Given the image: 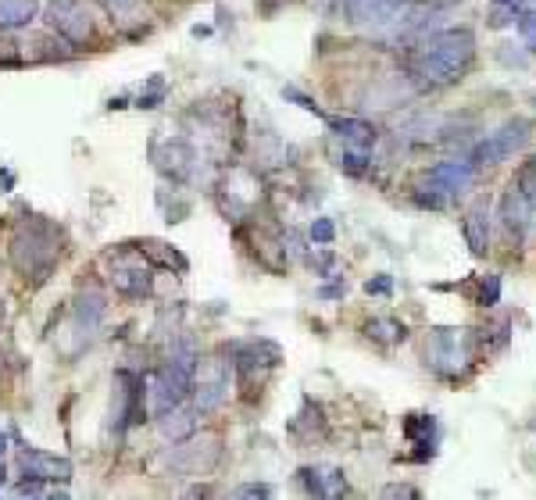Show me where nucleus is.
Listing matches in <instances>:
<instances>
[{
  "instance_id": "1",
  "label": "nucleus",
  "mask_w": 536,
  "mask_h": 500,
  "mask_svg": "<svg viewBox=\"0 0 536 500\" xmlns=\"http://www.w3.org/2000/svg\"><path fill=\"white\" fill-rule=\"evenodd\" d=\"M475 58V36L468 29H444V33H433L426 36L411 58H408V71L418 86H451L458 82L461 75L468 71Z\"/></svg>"
},
{
  "instance_id": "2",
  "label": "nucleus",
  "mask_w": 536,
  "mask_h": 500,
  "mask_svg": "<svg viewBox=\"0 0 536 500\" xmlns=\"http://www.w3.org/2000/svg\"><path fill=\"white\" fill-rule=\"evenodd\" d=\"M61 247H58V232L47 222H29L14 232L11 240V261L25 279L43 283L51 276V269L58 265Z\"/></svg>"
},
{
  "instance_id": "3",
  "label": "nucleus",
  "mask_w": 536,
  "mask_h": 500,
  "mask_svg": "<svg viewBox=\"0 0 536 500\" xmlns=\"http://www.w3.org/2000/svg\"><path fill=\"white\" fill-rule=\"evenodd\" d=\"M426 364L447 379L465 375L472 364V336L465 329H433L426 340Z\"/></svg>"
},
{
  "instance_id": "4",
  "label": "nucleus",
  "mask_w": 536,
  "mask_h": 500,
  "mask_svg": "<svg viewBox=\"0 0 536 500\" xmlns=\"http://www.w3.org/2000/svg\"><path fill=\"white\" fill-rule=\"evenodd\" d=\"M533 140V122L530 118H512L504 122L497 133H490L483 143L472 146V168H483V165H497V161H508L515 157L519 150H526V143Z\"/></svg>"
},
{
  "instance_id": "5",
  "label": "nucleus",
  "mask_w": 536,
  "mask_h": 500,
  "mask_svg": "<svg viewBox=\"0 0 536 500\" xmlns=\"http://www.w3.org/2000/svg\"><path fill=\"white\" fill-rule=\"evenodd\" d=\"M43 22L69 43H86L93 36V22H89V11L82 0H47Z\"/></svg>"
},
{
  "instance_id": "6",
  "label": "nucleus",
  "mask_w": 536,
  "mask_h": 500,
  "mask_svg": "<svg viewBox=\"0 0 536 500\" xmlns=\"http://www.w3.org/2000/svg\"><path fill=\"white\" fill-rule=\"evenodd\" d=\"M472 183H475V168L468 165V161H440V165H433L426 175H422V186H429V190H437L440 197H461L465 190H472Z\"/></svg>"
},
{
  "instance_id": "7",
  "label": "nucleus",
  "mask_w": 536,
  "mask_h": 500,
  "mask_svg": "<svg viewBox=\"0 0 536 500\" xmlns=\"http://www.w3.org/2000/svg\"><path fill=\"white\" fill-rule=\"evenodd\" d=\"M193 390H197V411H215L230 393V364L219 357L204 361L201 379H193Z\"/></svg>"
},
{
  "instance_id": "8",
  "label": "nucleus",
  "mask_w": 536,
  "mask_h": 500,
  "mask_svg": "<svg viewBox=\"0 0 536 500\" xmlns=\"http://www.w3.org/2000/svg\"><path fill=\"white\" fill-rule=\"evenodd\" d=\"M501 218H504V229H508L515 240H522L526 229L533 225V197H526V193L512 183L508 193L501 197Z\"/></svg>"
},
{
  "instance_id": "9",
  "label": "nucleus",
  "mask_w": 536,
  "mask_h": 500,
  "mask_svg": "<svg viewBox=\"0 0 536 500\" xmlns=\"http://www.w3.org/2000/svg\"><path fill=\"white\" fill-rule=\"evenodd\" d=\"M22 468H25V476L29 479H72V465L65 461V458H47V454H40V450H22Z\"/></svg>"
},
{
  "instance_id": "10",
  "label": "nucleus",
  "mask_w": 536,
  "mask_h": 500,
  "mask_svg": "<svg viewBox=\"0 0 536 500\" xmlns=\"http://www.w3.org/2000/svg\"><path fill=\"white\" fill-rule=\"evenodd\" d=\"M329 126H333V133L343 140V146L369 150V146H376V140H380L376 126H372V122H362V118H333Z\"/></svg>"
},
{
  "instance_id": "11",
  "label": "nucleus",
  "mask_w": 536,
  "mask_h": 500,
  "mask_svg": "<svg viewBox=\"0 0 536 500\" xmlns=\"http://www.w3.org/2000/svg\"><path fill=\"white\" fill-rule=\"evenodd\" d=\"M465 240H468V250L475 258H483L490 250V212L486 204H475L468 218H465Z\"/></svg>"
},
{
  "instance_id": "12",
  "label": "nucleus",
  "mask_w": 536,
  "mask_h": 500,
  "mask_svg": "<svg viewBox=\"0 0 536 500\" xmlns=\"http://www.w3.org/2000/svg\"><path fill=\"white\" fill-rule=\"evenodd\" d=\"M157 429H161V436L172 439V443L190 439L193 429H197V411H190V408L179 404V408H172V411H165V415L157 419Z\"/></svg>"
},
{
  "instance_id": "13",
  "label": "nucleus",
  "mask_w": 536,
  "mask_h": 500,
  "mask_svg": "<svg viewBox=\"0 0 536 500\" xmlns=\"http://www.w3.org/2000/svg\"><path fill=\"white\" fill-rule=\"evenodd\" d=\"M111 283L126 297H147L151 293V272L144 265H118L111 272Z\"/></svg>"
},
{
  "instance_id": "14",
  "label": "nucleus",
  "mask_w": 536,
  "mask_h": 500,
  "mask_svg": "<svg viewBox=\"0 0 536 500\" xmlns=\"http://www.w3.org/2000/svg\"><path fill=\"white\" fill-rule=\"evenodd\" d=\"M404 436L422 447V450L415 454L418 461L429 458V454H433V439H437V419H433V415H408V419H404Z\"/></svg>"
},
{
  "instance_id": "15",
  "label": "nucleus",
  "mask_w": 536,
  "mask_h": 500,
  "mask_svg": "<svg viewBox=\"0 0 536 500\" xmlns=\"http://www.w3.org/2000/svg\"><path fill=\"white\" fill-rule=\"evenodd\" d=\"M36 18V0H0V29H22Z\"/></svg>"
},
{
  "instance_id": "16",
  "label": "nucleus",
  "mask_w": 536,
  "mask_h": 500,
  "mask_svg": "<svg viewBox=\"0 0 536 500\" xmlns=\"http://www.w3.org/2000/svg\"><path fill=\"white\" fill-rule=\"evenodd\" d=\"M365 336L376 344H400V340H408V329L397 318H372L365 325Z\"/></svg>"
},
{
  "instance_id": "17",
  "label": "nucleus",
  "mask_w": 536,
  "mask_h": 500,
  "mask_svg": "<svg viewBox=\"0 0 536 500\" xmlns=\"http://www.w3.org/2000/svg\"><path fill=\"white\" fill-rule=\"evenodd\" d=\"M340 168L351 172V175H365V172H369V150L343 146V154H340Z\"/></svg>"
},
{
  "instance_id": "18",
  "label": "nucleus",
  "mask_w": 536,
  "mask_h": 500,
  "mask_svg": "<svg viewBox=\"0 0 536 500\" xmlns=\"http://www.w3.org/2000/svg\"><path fill=\"white\" fill-rule=\"evenodd\" d=\"M501 300V276H486L483 286H479V297H475V304L479 307H494Z\"/></svg>"
},
{
  "instance_id": "19",
  "label": "nucleus",
  "mask_w": 536,
  "mask_h": 500,
  "mask_svg": "<svg viewBox=\"0 0 536 500\" xmlns=\"http://www.w3.org/2000/svg\"><path fill=\"white\" fill-rule=\"evenodd\" d=\"M311 240H315L318 247H329V243L336 240V225H333L329 218H315V222H311Z\"/></svg>"
},
{
  "instance_id": "20",
  "label": "nucleus",
  "mask_w": 536,
  "mask_h": 500,
  "mask_svg": "<svg viewBox=\"0 0 536 500\" xmlns=\"http://www.w3.org/2000/svg\"><path fill=\"white\" fill-rule=\"evenodd\" d=\"M118 22H129L133 14H136V7H140V0H100Z\"/></svg>"
},
{
  "instance_id": "21",
  "label": "nucleus",
  "mask_w": 536,
  "mask_h": 500,
  "mask_svg": "<svg viewBox=\"0 0 536 500\" xmlns=\"http://www.w3.org/2000/svg\"><path fill=\"white\" fill-rule=\"evenodd\" d=\"M515 25H519V33H522V36H530V40H533L536 36V11L533 7H530V11H522V7H519V11H515Z\"/></svg>"
},
{
  "instance_id": "22",
  "label": "nucleus",
  "mask_w": 536,
  "mask_h": 500,
  "mask_svg": "<svg viewBox=\"0 0 536 500\" xmlns=\"http://www.w3.org/2000/svg\"><path fill=\"white\" fill-rule=\"evenodd\" d=\"M301 483L307 486V494H318V497H325V486H322V476L315 472V468H305L301 472Z\"/></svg>"
},
{
  "instance_id": "23",
  "label": "nucleus",
  "mask_w": 536,
  "mask_h": 500,
  "mask_svg": "<svg viewBox=\"0 0 536 500\" xmlns=\"http://www.w3.org/2000/svg\"><path fill=\"white\" fill-rule=\"evenodd\" d=\"M161 93H165V82L154 79L151 93H140V108H157V104H161Z\"/></svg>"
},
{
  "instance_id": "24",
  "label": "nucleus",
  "mask_w": 536,
  "mask_h": 500,
  "mask_svg": "<svg viewBox=\"0 0 536 500\" xmlns=\"http://www.w3.org/2000/svg\"><path fill=\"white\" fill-rule=\"evenodd\" d=\"M365 293L390 297V293H393V279H390V276H376V279H369V283H365Z\"/></svg>"
},
{
  "instance_id": "25",
  "label": "nucleus",
  "mask_w": 536,
  "mask_h": 500,
  "mask_svg": "<svg viewBox=\"0 0 536 500\" xmlns=\"http://www.w3.org/2000/svg\"><path fill=\"white\" fill-rule=\"evenodd\" d=\"M283 97H287V100H297V104H301L305 111H315V115H318V104H315L311 97H305L301 90H294V86H287V90H283Z\"/></svg>"
},
{
  "instance_id": "26",
  "label": "nucleus",
  "mask_w": 536,
  "mask_h": 500,
  "mask_svg": "<svg viewBox=\"0 0 536 500\" xmlns=\"http://www.w3.org/2000/svg\"><path fill=\"white\" fill-rule=\"evenodd\" d=\"M386 497H418L415 486H386Z\"/></svg>"
},
{
  "instance_id": "27",
  "label": "nucleus",
  "mask_w": 536,
  "mask_h": 500,
  "mask_svg": "<svg viewBox=\"0 0 536 500\" xmlns=\"http://www.w3.org/2000/svg\"><path fill=\"white\" fill-rule=\"evenodd\" d=\"M240 494H243V497H268L272 490H268V486H243Z\"/></svg>"
},
{
  "instance_id": "28",
  "label": "nucleus",
  "mask_w": 536,
  "mask_h": 500,
  "mask_svg": "<svg viewBox=\"0 0 536 500\" xmlns=\"http://www.w3.org/2000/svg\"><path fill=\"white\" fill-rule=\"evenodd\" d=\"M343 289H347V286H325L318 297H325V300H336V297H343Z\"/></svg>"
},
{
  "instance_id": "29",
  "label": "nucleus",
  "mask_w": 536,
  "mask_h": 500,
  "mask_svg": "<svg viewBox=\"0 0 536 500\" xmlns=\"http://www.w3.org/2000/svg\"><path fill=\"white\" fill-rule=\"evenodd\" d=\"M11 183H14V175L11 172H0V186H11Z\"/></svg>"
},
{
  "instance_id": "30",
  "label": "nucleus",
  "mask_w": 536,
  "mask_h": 500,
  "mask_svg": "<svg viewBox=\"0 0 536 500\" xmlns=\"http://www.w3.org/2000/svg\"><path fill=\"white\" fill-rule=\"evenodd\" d=\"M4 450H7V436L0 432V454H4Z\"/></svg>"
},
{
  "instance_id": "31",
  "label": "nucleus",
  "mask_w": 536,
  "mask_h": 500,
  "mask_svg": "<svg viewBox=\"0 0 536 500\" xmlns=\"http://www.w3.org/2000/svg\"><path fill=\"white\" fill-rule=\"evenodd\" d=\"M4 479H7V472H4V465H0V486H4Z\"/></svg>"
}]
</instances>
